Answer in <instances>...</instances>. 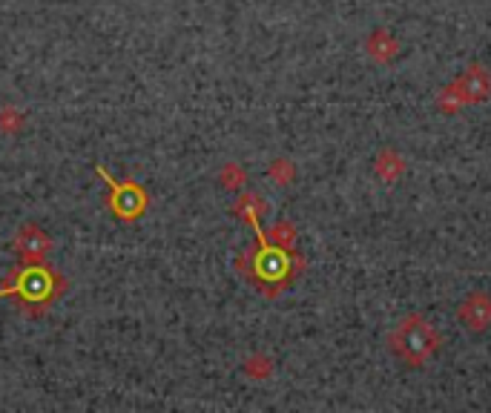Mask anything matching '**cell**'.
<instances>
[{
	"mask_svg": "<svg viewBox=\"0 0 491 413\" xmlns=\"http://www.w3.org/2000/svg\"><path fill=\"white\" fill-rule=\"evenodd\" d=\"M98 175L104 178V182L113 187V195H109V207H113V212L118 215V219H126L133 221L138 219V215L147 210V192H144L138 184H115V178L109 175L104 167H98Z\"/></svg>",
	"mask_w": 491,
	"mask_h": 413,
	"instance_id": "7a4b0ae2",
	"label": "cell"
},
{
	"mask_svg": "<svg viewBox=\"0 0 491 413\" xmlns=\"http://www.w3.org/2000/svg\"><path fill=\"white\" fill-rule=\"evenodd\" d=\"M15 250H17V256H21L26 264H41L49 256L52 239L46 236L41 227L24 224L21 230H17V236H15Z\"/></svg>",
	"mask_w": 491,
	"mask_h": 413,
	"instance_id": "277c9868",
	"label": "cell"
},
{
	"mask_svg": "<svg viewBox=\"0 0 491 413\" xmlns=\"http://www.w3.org/2000/svg\"><path fill=\"white\" fill-rule=\"evenodd\" d=\"M434 348V333L423 321H406L396 333V350L408 356L411 362H420V359L428 356V350Z\"/></svg>",
	"mask_w": 491,
	"mask_h": 413,
	"instance_id": "3957f363",
	"label": "cell"
},
{
	"mask_svg": "<svg viewBox=\"0 0 491 413\" xmlns=\"http://www.w3.org/2000/svg\"><path fill=\"white\" fill-rule=\"evenodd\" d=\"M55 279H58V276H52L46 267L29 264L26 270L17 276L9 287H0V296L17 293L24 301H41V304H46L55 296Z\"/></svg>",
	"mask_w": 491,
	"mask_h": 413,
	"instance_id": "6da1fadb",
	"label": "cell"
}]
</instances>
